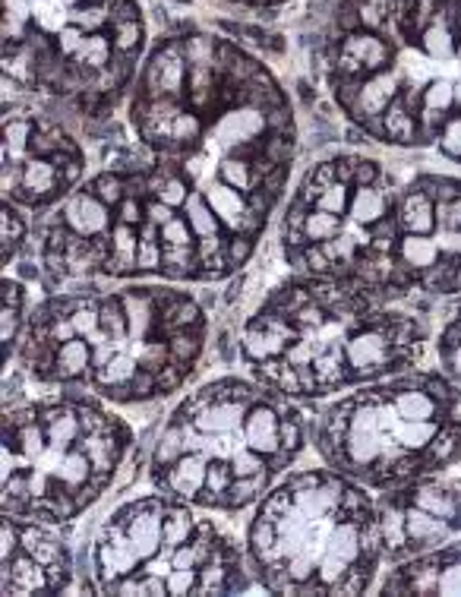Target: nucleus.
<instances>
[{
    "mask_svg": "<svg viewBox=\"0 0 461 597\" xmlns=\"http://www.w3.org/2000/svg\"><path fill=\"white\" fill-rule=\"evenodd\" d=\"M383 594H461V544L436 547L395 563Z\"/></svg>",
    "mask_w": 461,
    "mask_h": 597,
    "instance_id": "16",
    "label": "nucleus"
},
{
    "mask_svg": "<svg viewBox=\"0 0 461 597\" xmlns=\"http://www.w3.org/2000/svg\"><path fill=\"white\" fill-rule=\"evenodd\" d=\"M316 449L329 468L383 493L433 477L461 459V386L433 373L357 386L323 414Z\"/></svg>",
    "mask_w": 461,
    "mask_h": 597,
    "instance_id": "8",
    "label": "nucleus"
},
{
    "mask_svg": "<svg viewBox=\"0 0 461 597\" xmlns=\"http://www.w3.org/2000/svg\"><path fill=\"white\" fill-rule=\"evenodd\" d=\"M196 509L165 493L120 506L92 547L98 591L212 597L244 588L240 547Z\"/></svg>",
    "mask_w": 461,
    "mask_h": 597,
    "instance_id": "11",
    "label": "nucleus"
},
{
    "mask_svg": "<svg viewBox=\"0 0 461 597\" xmlns=\"http://www.w3.org/2000/svg\"><path fill=\"white\" fill-rule=\"evenodd\" d=\"M376 519L383 556L402 563L443 547L455 531H461V493L452 484L420 477L405 487L386 490L376 503Z\"/></svg>",
    "mask_w": 461,
    "mask_h": 597,
    "instance_id": "14",
    "label": "nucleus"
},
{
    "mask_svg": "<svg viewBox=\"0 0 461 597\" xmlns=\"http://www.w3.org/2000/svg\"><path fill=\"white\" fill-rule=\"evenodd\" d=\"M203 348L206 313L187 291L127 285L51 297L32 313L16 354L38 383L133 405L184 386Z\"/></svg>",
    "mask_w": 461,
    "mask_h": 597,
    "instance_id": "3",
    "label": "nucleus"
},
{
    "mask_svg": "<svg viewBox=\"0 0 461 597\" xmlns=\"http://www.w3.org/2000/svg\"><path fill=\"white\" fill-rule=\"evenodd\" d=\"M392 291L461 294V181L420 174L398 190Z\"/></svg>",
    "mask_w": 461,
    "mask_h": 597,
    "instance_id": "12",
    "label": "nucleus"
},
{
    "mask_svg": "<svg viewBox=\"0 0 461 597\" xmlns=\"http://www.w3.org/2000/svg\"><path fill=\"white\" fill-rule=\"evenodd\" d=\"M130 127L136 158L83 181L48 218L45 272L60 285L237 272L294 162L282 83L228 38L180 32L139 70Z\"/></svg>",
    "mask_w": 461,
    "mask_h": 597,
    "instance_id": "1",
    "label": "nucleus"
},
{
    "mask_svg": "<svg viewBox=\"0 0 461 597\" xmlns=\"http://www.w3.org/2000/svg\"><path fill=\"white\" fill-rule=\"evenodd\" d=\"M247 560L275 594H360L383 560L376 503L364 484L323 468L300 471L259 503Z\"/></svg>",
    "mask_w": 461,
    "mask_h": 597,
    "instance_id": "6",
    "label": "nucleus"
},
{
    "mask_svg": "<svg viewBox=\"0 0 461 597\" xmlns=\"http://www.w3.org/2000/svg\"><path fill=\"white\" fill-rule=\"evenodd\" d=\"M23 291L16 282L4 278V351L10 354L16 348V338L23 332Z\"/></svg>",
    "mask_w": 461,
    "mask_h": 597,
    "instance_id": "18",
    "label": "nucleus"
},
{
    "mask_svg": "<svg viewBox=\"0 0 461 597\" xmlns=\"http://www.w3.org/2000/svg\"><path fill=\"white\" fill-rule=\"evenodd\" d=\"M231 4H244V7H275V4H285V0H231Z\"/></svg>",
    "mask_w": 461,
    "mask_h": 597,
    "instance_id": "20",
    "label": "nucleus"
},
{
    "mask_svg": "<svg viewBox=\"0 0 461 597\" xmlns=\"http://www.w3.org/2000/svg\"><path fill=\"white\" fill-rule=\"evenodd\" d=\"M398 301L364 285L297 275L247 320L240 354L259 383L288 398L376 383L424 354L427 329Z\"/></svg>",
    "mask_w": 461,
    "mask_h": 597,
    "instance_id": "4",
    "label": "nucleus"
},
{
    "mask_svg": "<svg viewBox=\"0 0 461 597\" xmlns=\"http://www.w3.org/2000/svg\"><path fill=\"white\" fill-rule=\"evenodd\" d=\"M307 443V421L266 383L218 380L168 417L152 452L158 493L199 509L237 512L263 496Z\"/></svg>",
    "mask_w": 461,
    "mask_h": 597,
    "instance_id": "5",
    "label": "nucleus"
},
{
    "mask_svg": "<svg viewBox=\"0 0 461 597\" xmlns=\"http://www.w3.org/2000/svg\"><path fill=\"white\" fill-rule=\"evenodd\" d=\"M23 234H26V228H23V218H19L16 206L4 203V256H7V260L19 250Z\"/></svg>",
    "mask_w": 461,
    "mask_h": 597,
    "instance_id": "19",
    "label": "nucleus"
},
{
    "mask_svg": "<svg viewBox=\"0 0 461 597\" xmlns=\"http://www.w3.org/2000/svg\"><path fill=\"white\" fill-rule=\"evenodd\" d=\"M146 26L136 0H4V76L98 114L133 83Z\"/></svg>",
    "mask_w": 461,
    "mask_h": 597,
    "instance_id": "7",
    "label": "nucleus"
},
{
    "mask_svg": "<svg viewBox=\"0 0 461 597\" xmlns=\"http://www.w3.org/2000/svg\"><path fill=\"white\" fill-rule=\"evenodd\" d=\"M439 364H443L449 380L461 386V307L439 335Z\"/></svg>",
    "mask_w": 461,
    "mask_h": 597,
    "instance_id": "17",
    "label": "nucleus"
},
{
    "mask_svg": "<svg viewBox=\"0 0 461 597\" xmlns=\"http://www.w3.org/2000/svg\"><path fill=\"white\" fill-rule=\"evenodd\" d=\"M398 190L402 184L364 155H335L310 168L282 222L288 266L304 278H332L395 297Z\"/></svg>",
    "mask_w": 461,
    "mask_h": 597,
    "instance_id": "10",
    "label": "nucleus"
},
{
    "mask_svg": "<svg viewBox=\"0 0 461 597\" xmlns=\"http://www.w3.org/2000/svg\"><path fill=\"white\" fill-rule=\"evenodd\" d=\"M319 64L370 139L461 165V0H338Z\"/></svg>",
    "mask_w": 461,
    "mask_h": 597,
    "instance_id": "2",
    "label": "nucleus"
},
{
    "mask_svg": "<svg viewBox=\"0 0 461 597\" xmlns=\"http://www.w3.org/2000/svg\"><path fill=\"white\" fill-rule=\"evenodd\" d=\"M130 440L120 417L83 395L7 408L4 512L51 525L76 519L108 490Z\"/></svg>",
    "mask_w": 461,
    "mask_h": 597,
    "instance_id": "9",
    "label": "nucleus"
},
{
    "mask_svg": "<svg viewBox=\"0 0 461 597\" xmlns=\"http://www.w3.org/2000/svg\"><path fill=\"white\" fill-rule=\"evenodd\" d=\"M86 152L42 111L7 105L4 111V203L48 209L83 184Z\"/></svg>",
    "mask_w": 461,
    "mask_h": 597,
    "instance_id": "13",
    "label": "nucleus"
},
{
    "mask_svg": "<svg viewBox=\"0 0 461 597\" xmlns=\"http://www.w3.org/2000/svg\"><path fill=\"white\" fill-rule=\"evenodd\" d=\"M70 544L51 522L4 512V594H57L70 585Z\"/></svg>",
    "mask_w": 461,
    "mask_h": 597,
    "instance_id": "15",
    "label": "nucleus"
}]
</instances>
